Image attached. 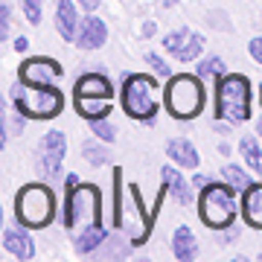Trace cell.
Instances as JSON below:
<instances>
[{"label": "cell", "mask_w": 262, "mask_h": 262, "mask_svg": "<svg viewBox=\"0 0 262 262\" xmlns=\"http://www.w3.org/2000/svg\"><path fill=\"white\" fill-rule=\"evenodd\" d=\"M140 35H143V38H149V35H155V24H143V29H140Z\"/></svg>", "instance_id": "obj_31"}, {"label": "cell", "mask_w": 262, "mask_h": 262, "mask_svg": "<svg viewBox=\"0 0 262 262\" xmlns=\"http://www.w3.org/2000/svg\"><path fill=\"white\" fill-rule=\"evenodd\" d=\"M146 64H149V67H151V70H155L158 76H163V79H169V64H166V61H163L160 56H155V53H149V56H146Z\"/></svg>", "instance_id": "obj_28"}, {"label": "cell", "mask_w": 262, "mask_h": 262, "mask_svg": "<svg viewBox=\"0 0 262 262\" xmlns=\"http://www.w3.org/2000/svg\"><path fill=\"white\" fill-rule=\"evenodd\" d=\"M9 18H12V9H9V3L3 0L0 3V38L6 41V32H9Z\"/></svg>", "instance_id": "obj_29"}, {"label": "cell", "mask_w": 262, "mask_h": 262, "mask_svg": "<svg viewBox=\"0 0 262 262\" xmlns=\"http://www.w3.org/2000/svg\"><path fill=\"white\" fill-rule=\"evenodd\" d=\"M102 198L94 184H79L76 175H67V210H64V225L70 230L84 233L88 227L102 225Z\"/></svg>", "instance_id": "obj_1"}, {"label": "cell", "mask_w": 262, "mask_h": 262, "mask_svg": "<svg viewBox=\"0 0 262 262\" xmlns=\"http://www.w3.org/2000/svg\"><path fill=\"white\" fill-rule=\"evenodd\" d=\"M239 151H242L245 163H248L256 175H262V151H259V146H256V140H253V137H242V140H239Z\"/></svg>", "instance_id": "obj_22"}, {"label": "cell", "mask_w": 262, "mask_h": 262, "mask_svg": "<svg viewBox=\"0 0 262 262\" xmlns=\"http://www.w3.org/2000/svg\"><path fill=\"white\" fill-rule=\"evenodd\" d=\"M207 184H210V181H207V178H204V175H198V178H195V187H201V189H204V187H207Z\"/></svg>", "instance_id": "obj_34"}, {"label": "cell", "mask_w": 262, "mask_h": 262, "mask_svg": "<svg viewBox=\"0 0 262 262\" xmlns=\"http://www.w3.org/2000/svg\"><path fill=\"white\" fill-rule=\"evenodd\" d=\"M215 117L227 122H242L251 117V88L239 73L222 76L215 84Z\"/></svg>", "instance_id": "obj_5"}, {"label": "cell", "mask_w": 262, "mask_h": 262, "mask_svg": "<svg viewBox=\"0 0 262 262\" xmlns=\"http://www.w3.org/2000/svg\"><path fill=\"white\" fill-rule=\"evenodd\" d=\"M15 213H18V222L29 230H41L53 222L56 215V195L53 189L44 187V184H29L18 192L15 198Z\"/></svg>", "instance_id": "obj_3"}, {"label": "cell", "mask_w": 262, "mask_h": 262, "mask_svg": "<svg viewBox=\"0 0 262 262\" xmlns=\"http://www.w3.org/2000/svg\"><path fill=\"white\" fill-rule=\"evenodd\" d=\"M122 111L134 117V120H155V111H158V102H155V82L149 76L134 73L122 82Z\"/></svg>", "instance_id": "obj_7"}, {"label": "cell", "mask_w": 262, "mask_h": 262, "mask_svg": "<svg viewBox=\"0 0 262 262\" xmlns=\"http://www.w3.org/2000/svg\"><path fill=\"white\" fill-rule=\"evenodd\" d=\"M15 50H18V53H24V50H27V38H18V41H15Z\"/></svg>", "instance_id": "obj_33"}, {"label": "cell", "mask_w": 262, "mask_h": 262, "mask_svg": "<svg viewBox=\"0 0 262 262\" xmlns=\"http://www.w3.org/2000/svg\"><path fill=\"white\" fill-rule=\"evenodd\" d=\"M3 251H9L18 259H32L35 256V245L29 239V233L20 230H3Z\"/></svg>", "instance_id": "obj_14"}, {"label": "cell", "mask_w": 262, "mask_h": 262, "mask_svg": "<svg viewBox=\"0 0 262 262\" xmlns=\"http://www.w3.org/2000/svg\"><path fill=\"white\" fill-rule=\"evenodd\" d=\"M166 151H169V158L175 160V163H181V166H187V169H195L198 163H201V160H198V151L192 149L189 140H169Z\"/></svg>", "instance_id": "obj_18"}, {"label": "cell", "mask_w": 262, "mask_h": 262, "mask_svg": "<svg viewBox=\"0 0 262 262\" xmlns=\"http://www.w3.org/2000/svg\"><path fill=\"white\" fill-rule=\"evenodd\" d=\"M163 47L166 53L178 58V61H192V58L201 56V50H204V38L198 35V32H189V29H175V32H169L163 38Z\"/></svg>", "instance_id": "obj_9"}, {"label": "cell", "mask_w": 262, "mask_h": 262, "mask_svg": "<svg viewBox=\"0 0 262 262\" xmlns=\"http://www.w3.org/2000/svg\"><path fill=\"white\" fill-rule=\"evenodd\" d=\"M79 3H82V6H84L88 12H94L96 6H99V0H79Z\"/></svg>", "instance_id": "obj_32"}, {"label": "cell", "mask_w": 262, "mask_h": 262, "mask_svg": "<svg viewBox=\"0 0 262 262\" xmlns=\"http://www.w3.org/2000/svg\"><path fill=\"white\" fill-rule=\"evenodd\" d=\"M105 38H108V27L99 18H88V20H82V29H79L76 44L82 50H96L105 44Z\"/></svg>", "instance_id": "obj_12"}, {"label": "cell", "mask_w": 262, "mask_h": 262, "mask_svg": "<svg viewBox=\"0 0 262 262\" xmlns=\"http://www.w3.org/2000/svg\"><path fill=\"white\" fill-rule=\"evenodd\" d=\"M163 184H166V189L175 195V201H178V204H189V201H192V192H189L187 181L181 178L175 169L163 166Z\"/></svg>", "instance_id": "obj_19"}, {"label": "cell", "mask_w": 262, "mask_h": 262, "mask_svg": "<svg viewBox=\"0 0 262 262\" xmlns=\"http://www.w3.org/2000/svg\"><path fill=\"white\" fill-rule=\"evenodd\" d=\"M198 73L210 76V79H222V73H225V61H222V58H207V61L198 64Z\"/></svg>", "instance_id": "obj_26"}, {"label": "cell", "mask_w": 262, "mask_h": 262, "mask_svg": "<svg viewBox=\"0 0 262 262\" xmlns=\"http://www.w3.org/2000/svg\"><path fill=\"white\" fill-rule=\"evenodd\" d=\"M195 251H198V245H195L192 230H189V227H178L175 236H172V253H175V259L187 262V259L195 256Z\"/></svg>", "instance_id": "obj_17"}, {"label": "cell", "mask_w": 262, "mask_h": 262, "mask_svg": "<svg viewBox=\"0 0 262 262\" xmlns=\"http://www.w3.org/2000/svg\"><path fill=\"white\" fill-rule=\"evenodd\" d=\"M222 175H225V181H227V184H233L236 189H248L253 184V181L248 178V172H245V169H239V166H233V163H225Z\"/></svg>", "instance_id": "obj_23"}, {"label": "cell", "mask_w": 262, "mask_h": 262, "mask_svg": "<svg viewBox=\"0 0 262 262\" xmlns=\"http://www.w3.org/2000/svg\"><path fill=\"white\" fill-rule=\"evenodd\" d=\"M56 29L64 41H76L79 38V29H82V20L76 15V6L70 0H58L56 3Z\"/></svg>", "instance_id": "obj_11"}, {"label": "cell", "mask_w": 262, "mask_h": 262, "mask_svg": "<svg viewBox=\"0 0 262 262\" xmlns=\"http://www.w3.org/2000/svg\"><path fill=\"white\" fill-rule=\"evenodd\" d=\"M64 151H67V140L61 131H50L44 134V143H41V151H38V169L53 178L58 175V169H61V160H64Z\"/></svg>", "instance_id": "obj_8"}, {"label": "cell", "mask_w": 262, "mask_h": 262, "mask_svg": "<svg viewBox=\"0 0 262 262\" xmlns=\"http://www.w3.org/2000/svg\"><path fill=\"white\" fill-rule=\"evenodd\" d=\"M20 6H24V15H27L29 24L41 20V0H20Z\"/></svg>", "instance_id": "obj_27"}, {"label": "cell", "mask_w": 262, "mask_h": 262, "mask_svg": "<svg viewBox=\"0 0 262 262\" xmlns=\"http://www.w3.org/2000/svg\"><path fill=\"white\" fill-rule=\"evenodd\" d=\"M76 96H99V99H111V82L99 73H84L76 82Z\"/></svg>", "instance_id": "obj_15"}, {"label": "cell", "mask_w": 262, "mask_h": 262, "mask_svg": "<svg viewBox=\"0 0 262 262\" xmlns=\"http://www.w3.org/2000/svg\"><path fill=\"white\" fill-rule=\"evenodd\" d=\"M102 239H105L102 225L88 227L84 233H79V236H76V251H79V253H91L94 248H99V245H102Z\"/></svg>", "instance_id": "obj_21"}, {"label": "cell", "mask_w": 262, "mask_h": 262, "mask_svg": "<svg viewBox=\"0 0 262 262\" xmlns=\"http://www.w3.org/2000/svg\"><path fill=\"white\" fill-rule=\"evenodd\" d=\"M76 111L84 120H102L111 111V99H99V96H76Z\"/></svg>", "instance_id": "obj_16"}, {"label": "cell", "mask_w": 262, "mask_h": 262, "mask_svg": "<svg viewBox=\"0 0 262 262\" xmlns=\"http://www.w3.org/2000/svg\"><path fill=\"white\" fill-rule=\"evenodd\" d=\"M61 73H64V70H61L53 58H44V56L24 61L20 70H18L24 84H53L56 79H61Z\"/></svg>", "instance_id": "obj_10"}, {"label": "cell", "mask_w": 262, "mask_h": 262, "mask_svg": "<svg viewBox=\"0 0 262 262\" xmlns=\"http://www.w3.org/2000/svg\"><path fill=\"white\" fill-rule=\"evenodd\" d=\"M251 56L262 64V35H259V38H253V41H251Z\"/></svg>", "instance_id": "obj_30"}, {"label": "cell", "mask_w": 262, "mask_h": 262, "mask_svg": "<svg viewBox=\"0 0 262 262\" xmlns=\"http://www.w3.org/2000/svg\"><path fill=\"white\" fill-rule=\"evenodd\" d=\"M236 187L233 184H207L201 189V201H198V213L201 222L213 230H225L233 225L236 219Z\"/></svg>", "instance_id": "obj_4"}, {"label": "cell", "mask_w": 262, "mask_h": 262, "mask_svg": "<svg viewBox=\"0 0 262 262\" xmlns=\"http://www.w3.org/2000/svg\"><path fill=\"white\" fill-rule=\"evenodd\" d=\"M242 215L251 227H262V184L242 189Z\"/></svg>", "instance_id": "obj_13"}, {"label": "cell", "mask_w": 262, "mask_h": 262, "mask_svg": "<svg viewBox=\"0 0 262 262\" xmlns=\"http://www.w3.org/2000/svg\"><path fill=\"white\" fill-rule=\"evenodd\" d=\"M12 102L15 108L24 111V117H32V120H50V117H58L61 114V91L53 88V84H24L18 82L12 88Z\"/></svg>", "instance_id": "obj_2"}, {"label": "cell", "mask_w": 262, "mask_h": 262, "mask_svg": "<svg viewBox=\"0 0 262 262\" xmlns=\"http://www.w3.org/2000/svg\"><path fill=\"white\" fill-rule=\"evenodd\" d=\"M3 128H0V137H3V146H6V140H9L12 134H18L20 128H24V111H9L6 108V99H3V122H0Z\"/></svg>", "instance_id": "obj_20"}, {"label": "cell", "mask_w": 262, "mask_h": 262, "mask_svg": "<svg viewBox=\"0 0 262 262\" xmlns=\"http://www.w3.org/2000/svg\"><path fill=\"white\" fill-rule=\"evenodd\" d=\"M256 134H259V137H262V117H259V120H256Z\"/></svg>", "instance_id": "obj_35"}, {"label": "cell", "mask_w": 262, "mask_h": 262, "mask_svg": "<svg viewBox=\"0 0 262 262\" xmlns=\"http://www.w3.org/2000/svg\"><path fill=\"white\" fill-rule=\"evenodd\" d=\"M84 158H88V163H94V166H102V163L111 160V155H108V149H102V146H96L91 140V143H84Z\"/></svg>", "instance_id": "obj_24"}, {"label": "cell", "mask_w": 262, "mask_h": 262, "mask_svg": "<svg viewBox=\"0 0 262 262\" xmlns=\"http://www.w3.org/2000/svg\"><path fill=\"white\" fill-rule=\"evenodd\" d=\"M91 131H94V137H99V140H105V143H111L114 137H117V128H114L105 117L102 120H91Z\"/></svg>", "instance_id": "obj_25"}, {"label": "cell", "mask_w": 262, "mask_h": 262, "mask_svg": "<svg viewBox=\"0 0 262 262\" xmlns=\"http://www.w3.org/2000/svg\"><path fill=\"white\" fill-rule=\"evenodd\" d=\"M163 99H166V108L175 120H189L204 105V88H201V82H198L195 76L181 73V76H172L169 79Z\"/></svg>", "instance_id": "obj_6"}]
</instances>
